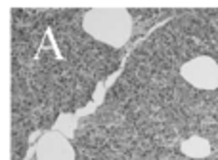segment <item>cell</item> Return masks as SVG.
Here are the masks:
<instances>
[{
  "label": "cell",
  "instance_id": "obj_1",
  "mask_svg": "<svg viewBox=\"0 0 218 160\" xmlns=\"http://www.w3.org/2000/svg\"><path fill=\"white\" fill-rule=\"evenodd\" d=\"M84 31L113 48L126 44L132 33V19L124 8H94L82 19Z\"/></svg>",
  "mask_w": 218,
  "mask_h": 160
},
{
  "label": "cell",
  "instance_id": "obj_2",
  "mask_svg": "<svg viewBox=\"0 0 218 160\" xmlns=\"http://www.w3.org/2000/svg\"><path fill=\"white\" fill-rule=\"evenodd\" d=\"M180 74L186 82L201 90H214L218 88V63L212 57L199 55L189 59L180 69Z\"/></svg>",
  "mask_w": 218,
  "mask_h": 160
},
{
  "label": "cell",
  "instance_id": "obj_3",
  "mask_svg": "<svg viewBox=\"0 0 218 160\" xmlns=\"http://www.w3.org/2000/svg\"><path fill=\"white\" fill-rule=\"evenodd\" d=\"M36 160H75V151L65 135L48 131L36 143Z\"/></svg>",
  "mask_w": 218,
  "mask_h": 160
},
{
  "label": "cell",
  "instance_id": "obj_4",
  "mask_svg": "<svg viewBox=\"0 0 218 160\" xmlns=\"http://www.w3.org/2000/svg\"><path fill=\"white\" fill-rule=\"evenodd\" d=\"M182 151L188 156H207L211 147H209V141L203 137H189L188 141L182 143Z\"/></svg>",
  "mask_w": 218,
  "mask_h": 160
},
{
  "label": "cell",
  "instance_id": "obj_5",
  "mask_svg": "<svg viewBox=\"0 0 218 160\" xmlns=\"http://www.w3.org/2000/svg\"><path fill=\"white\" fill-rule=\"evenodd\" d=\"M75 126H77L75 116H71V114H61V116L58 118V122H56V126H54V131L65 135V137H71L73 131H75Z\"/></svg>",
  "mask_w": 218,
  "mask_h": 160
}]
</instances>
